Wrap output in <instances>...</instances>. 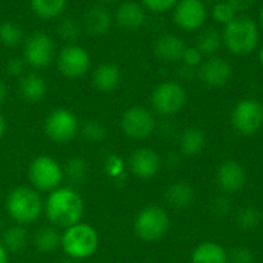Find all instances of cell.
Segmentation results:
<instances>
[{
    "label": "cell",
    "mask_w": 263,
    "mask_h": 263,
    "mask_svg": "<svg viewBox=\"0 0 263 263\" xmlns=\"http://www.w3.org/2000/svg\"><path fill=\"white\" fill-rule=\"evenodd\" d=\"M223 46L222 42V32H219L216 28H205L197 37L196 48L203 54V55H216L220 48Z\"/></svg>",
    "instance_id": "cell-28"
},
{
    "label": "cell",
    "mask_w": 263,
    "mask_h": 263,
    "mask_svg": "<svg viewBox=\"0 0 263 263\" xmlns=\"http://www.w3.org/2000/svg\"><path fill=\"white\" fill-rule=\"evenodd\" d=\"M8 259H9V253L5 250V247L0 242V263H8Z\"/></svg>",
    "instance_id": "cell-43"
},
{
    "label": "cell",
    "mask_w": 263,
    "mask_h": 263,
    "mask_svg": "<svg viewBox=\"0 0 263 263\" xmlns=\"http://www.w3.org/2000/svg\"><path fill=\"white\" fill-rule=\"evenodd\" d=\"M149 102L154 112L170 117L180 112L185 108L188 102V94L186 89L179 82L166 80L159 83L153 89Z\"/></svg>",
    "instance_id": "cell-7"
},
{
    "label": "cell",
    "mask_w": 263,
    "mask_h": 263,
    "mask_svg": "<svg viewBox=\"0 0 263 263\" xmlns=\"http://www.w3.org/2000/svg\"><path fill=\"white\" fill-rule=\"evenodd\" d=\"M223 46L234 55H248L259 48L260 26L248 15H236L222 31Z\"/></svg>",
    "instance_id": "cell-2"
},
{
    "label": "cell",
    "mask_w": 263,
    "mask_h": 263,
    "mask_svg": "<svg viewBox=\"0 0 263 263\" xmlns=\"http://www.w3.org/2000/svg\"><path fill=\"white\" fill-rule=\"evenodd\" d=\"M68 0H29L31 11L43 20H54L62 17Z\"/></svg>",
    "instance_id": "cell-27"
},
{
    "label": "cell",
    "mask_w": 263,
    "mask_h": 263,
    "mask_svg": "<svg viewBox=\"0 0 263 263\" xmlns=\"http://www.w3.org/2000/svg\"><path fill=\"white\" fill-rule=\"evenodd\" d=\"M231 125L242 136H253L263 126V103L257 99H242L231 111Z\"/></svg>",
    "instance_id": "cell-10"
},
{
    "label": "cell",
    "mask_w": 263,
    "mask_h": 263,
    "mask_svg": "<svg viewBox=\"0 0 263 263\" xmlns=\"http://www.w3.org/2000/svg\"><path fill=\"white\" fill-rule=\"evenodd\" d=\"M157 122L154 112L142 105L129 106L120 119V128L123 134L133 140H145L156 131Z\"/></svg>",
    "instance_id": "cell-11"
},
{
    "label": "cell",
    "mask_w": 263,
    "mask_h": 263,
    "mask_svg": "<svg viewBox=\"0 0 263 263\" xmlns=\"http://www.w3.org/2000/svg\"><path fill=\"white\" fill-rule=\"evenodd\" d=\"M206 146V134L196 126H190L182 131L179 137V148L180 153L186 157L199 156Z\"/></svg>",
    "instance_id": "cell-24"
},
{
    "label": "cell",
    "mask_w": 263,
    "mask_h": 263,
    "mask_svg": "<svg viewBox=\"0 0 263 263\" xmlns=\"http://www.w3.org/2000/svg\"><path fill=\"white\" fill-rule=\"evenodd\" d=\"M208 8L203 0H179L173 8L174 23L186 32L199 31L205 26Z\"/></svg>",
    "instance_id": "cell-13"
},
{
    "label": "cell",
    "mask_w": 263,
    "mask_h": 263,
    "mask_svg": "<svg viewBox=\"0 0 263 263\" xmlns=\"http://www.w3.org/2000/svg\"><path fill=\"white\" fill-rule=\"evenodd\" d=\"M32 247L42 254H52L62 248V233L54 225H45L35 230L31 237Z\"/></svg>",
    "instance_id": "cell-22"
},
{
    "label": "cell",
    "mask_w": 263,
    "mask_h": 263,
    "mask_svg": "<svg viewBox=\"0 0 263 263\" xmlns=\"http://www.w3.org/2000/svg\"><path fill=\"white\" fill-rule=\"evenodd\" d=\"M31 185L39 193H51L60 188L65 174L62 165L49 156H37L28 168Z\"/></svg>",
    "instance_id": "cell-6"
},
{
    "label": "cell",
    "mask_w": 263,
    "mask_h": 263,
    "mask_svg": "<svg viewBox=\"0 0 263 263\" xmlns=\"http://www.w3.org/2000/svg\"><path fill=\"white\" fill-rule=\"evenodd\" d=\"M83 32L82 28V22L71 18V17H65L57 23V34L66 42V43H77V40L80 39Z\"/></svg>",
    "instance_id": "cell-31"
},
{
    "label": "cell",
    "mask_w": 263,
    "mask_h": 263,
    "mask_svg": "<svg viewBox=\"0 0 263 263\" xmlns=\"http://www.w3.org/2000/svg\"><path fill=\"white\" fill-rule=\"evenodd\" d=\"M179 0H140L145 9L153 12H166L171 11Z\"/></svg>",
    "instance_id": "cell-39"
},
{
    "label": "cell",
    "mask_w": 263,
    "mask_h": 263,
    "mask_svg": "<svg viewBox=\"0 0 263 263\" xmlns=\"http://www.w3.org/2000/svg\"><path fill=\"white\" fill-rule=\"evenodd\" d=\"M25 34L23 29L15 22H0V43L8 48H15L23 43Z\"/></svg>",
    "instance_id": "cell-30"
},
{
    "label": "cell",
    "mask_w": 263,
    "mask_h": 263,
    "mask_svg": "<svg viewBox=\"0 0 263 263\" xmlns=\"http://www.w3.org/2000/svg\"><path fill=\"white\" fill-rule=\"evenodd\" d=\"M43 213L51 225L65 230L82 222L85 203L74 188L60 186L51 191L43 202Z\"/></svg>",
    "instance_id": "cell-1"
},
{
    "label": "cell",
    "mask_w": 263,
    "mask_h": 263,
    "mask_svg": "<svg viewBox=\"0 0 263 263\" xmlns=\"http://www.w3.org/2000/svg\"><path fill=\"white\" fill-rule=\"evenodd\" d=\"M165 200L174 210H186L196 200L194 186L186 182L171 183L165 191Z\"/></svg>",
    "instance_id": "cell-23"
},
{
    "label": "cell",
    "mask_w": 263,
    "mask_h": 263,
    "mask_svg": "<svg viewBox=\"0 0 263 263\" xmlns=\"http://www.w3.org/2000/svg\"><path fill=\"white\" fill-rule=\"evenodd\" d=\"M237 15V12L234 11V8L227 2V0H222V2H217L213 8H211V17L214 18V22L220 23V25H227L230 23L234 17Z\"/></svg>",
    "instance_id": "cell-34"
},
{
    "label": "cell",
    "mask_w": 263,
    "mask_h": 263,
    "mask_svg": "<svg viewBox=\"0 0 263 263\" xmlns=\"http://www.w3.org/2000/svg\"><path fill=\"white\" fill-rule=\"evenodd\" d=\"M216 182L223 194H237L245 188L247 171L243 165L234 159L223 160L216 171Z\"/></svg>",
    "instance_id": "cell-16"
},
{
    "label": "cell",
    "mask_w": 263,
    "mask_h": 263,
    "mask_svg": "<svg viewBox=\"0 0 263 263\" xmlns=\"http://www.w3.org/2000/svg\"><path fill=\"white\" fill-rule=\"evenodd\" d=\"M28 240H29V234H28L25 225H18V223L9 227L2 236V245L5 247V250L9 254H17V253L23 251Z\"/></svg>",
    "instance_id": "cell-26"
},
{
    "label": "cell",
    "mask_w": 263,
    "mask_h": 263,
    "mask_svg": "<svg viewBox=\"0 0 263 263\" xmlns=\"http://www.w3.org/2000/svg\"><path fill=\"white\" fill-rule=\"evenodd\" d=\"M82 137L89 142V143H100L105 140L106 137V126L99 122V120H88L83 125H80V131Z\"/></svg>",
    "instance_id": "cell-33"
},
{
    "label": "cell",
    "mask_w": 263,
    "mask_h": 263,
    "mask_svg": "<svg viewBox=\"0 0 263 263\" xmlns=\"http://www.w3.org/2000/svg\"><path fill=\"white\" fill-rule=\"evenodd\" d=\"M122 71L114 63H100L91 72V85L100 92H111L119 88Z\"/></svg>",
    "instance_id": "cell-20"
},
{
    "label": "cell",
    "mask_w": 263,
    "mask_h": 263,
    "mask_svg": "<svg viewBox=\"0 0 263 263\" xmlns=\"http://www.w3.org/2000/svg\"><path fill=\"white\" fill-rule=\"evenodd\" d=\"M170 223V216L165 208L159 205H148L136 214L133 228L142 242L154 243L166 236Z\"/></svg>",
    "instance_id": "cell-5"
},
{
    "label": "cell",
    "mask_w": 263,
    "mask_h": 263,
    "mask_svg": "<svg viewBox=\"0 0 263 263\" xmlns=\"http://www.w3.org/2000/svg\"><path fill=\"white\" fill-rule=\"evenodd\" d=\"M233 74H234L233 65L220 55H211L205 59L202 65L197 68L199 80L206 88H213V89H219L228 85L230 80L233 79Z\"/></svg>",
    "instance_id": "cell-14"
},
{
    "label": "cell",
    "mask_w": 263,
    "mask_h": 263,
    "mask_svg": "<svg viewBox=\"0 0 263 263\" xmlns=\"http://www.w3.org/2000/svg\"><path fill=\"white\" fill-rule=\"evenodd\" d=\"M114 22L122 29L137 31L143 28L146 23V9L140 2H134V0L122 2L114 12Z\"/></svg>",
    "instance_id": "cell-18"
},
{
    "label": "cell",
    "mask_w": 263,
    "mask_h": 263,
    "mask_svg": "<svg viewBox=\"0 0 263 263\" xmlns=\"http://www.w3.org/2000/svg\"><path fill=\"white\" fill-rule=\"evenodd\" d=\"M54 62L59 72L66 79H80L91 69L89 52L77 43H66L55 54Z\"/></svg>",
    "instance_id": "cell-12"
},
{
    "label": "cell",
    "mask_w": 263,
    "mask_h": 263,
    "mask_svg": "<svg viewBox=\"0 0 263 263\" xmlns=\"http://www.w3.org/2000/svg\"><path fill=\"white\" fill-rule=\"evenodd\" d=\"M60 263H79V260H74V259H71V257H68L66 260H63V262Z\"/></svg>",
    "instance_id": "cell-47"
},
{
    "label": "cell",
    "mask_w": 263,
    "mask_h": 263,
    "mask_svg": "<svg viewBox=\"0 0 263 263\" xmlns=\"http://www.w3.org/2000/svg\"><path fill=\"white\" fill-rule=\"evenodd\" d=\"M6 213L18 225L34 223L43 213L40 193L32 186H15L6 196Z\"/></svg>",
    "instance_id": "cell-3"
},
{
    "label": "cell",
    "mask_w": 263,
    "mask_h": 263,
    "mask_svg": "<svg viewBox=\"0 0 263 263\" xmlns=\"http://www.w3.org/2000/svg\"><path fill=\"white\" fill-rule=\"evenodd\" d=\"M100 247V236L97 230L85 222H79L62 233V250L66 257L74 260L89 259Z\"/></svg>",
    "instance_id": "cell-4"
},
{
    "label": "cell",
    "mask_w": 263,
    "mask_h": 263,
    "mask_svg": "<svg viewBox=\"0 0 263 263\" xmlns=\"http://www.w3.org/2000/svg\"><path fill=\"white\" fill-rule=\"evenodd\" d=\"M114 17L105 5H92L86 9L82 18L83 31L91 37H103L109 32Z\"/></svg>",
    "instance_id": "cell-17"
},
{
    "label": "cell",
    "mask_w": 263,
    "mask_h": 263,
    "mask_svg": "<svg viewBox=\"0 0 263 263\" xmlns=\"http://www.w3.org/2000/svg\"><path fill=\"white\" fill-rule=\"evenodd\" d=\"M259 62H260V65L263 66V45L259 48Z\"/></svg>",
    "instance_id": "cell-46"
},
{
    "label": "cell",
    "mask_w": 263,
    "mask_h": 263,
    "mask_svg": "<svg viewBox=\"0 0 263 263\" xmlns=\"http://www.w3.org/2000/svg\"><path fill=\"white\" fill-rule=\"evenodd\" d=\"M65 177H68L74 183H80L88 176V163L82 157H71L63 168Z\"/></svg>",
    "instance_id": "cell-32"
},
{
    "label": "cell",
    "mask_w": 263,
    "mask_h": 263,
    "mask_svg": "<svg viewBox=\"0 0 263 263\" xmlns=\"http://www.w3.org/2000/svg\"><path fill=\"white\" fill-rule=\"evenodd\" d=\"M5 133H6V120H5V117L0 114V140L3 139Z\"/></svg>",
    "instance_id": "cell-44"
},
{
    "label": "cell",
    "mask_w": 263,
    "mask_h": 263,
    "mask_svg": "<svg viewBox=\"0 0 263 263\" xmlns=\"http://www.w3.org/2000/svg\"><path fill=\"white\" fill-rule=\"evenodd\" d=\"M6 97H8V86H6V83L0 79V106L5 103Z\"/></svg>",
    "instance_id": "cell-42"
},
{
    "label": "cell",
    "mask_w": 263,
    "mask_h": 263,
    "mask_svg": "<svg viewBox=\"0 0 263 263\" xmlns=\"http://www.w3.org/2000/svg\"><path fill=\"white\" fill-rule=\"evenodd\" d=\"M259 23H260V28L263 29V5L262 8H260V11H259Z\"/></svg>",
    "instance_id": "cell-45"
},
{
    "label": "cell",
    "mask_w": 263,
    "mask_h": 263,
    "mask_svg": "<svg viewBox=\"0 0 263 263\" xmlns=\"http://www.w3.org/2000/svg\"><path fill=\"white\" fill-rule=\"evenodd\" d=\"M55 54V43L45 31H34L23 40V60L35 71L48 68Z\"/></svg>",
    "instance_id": "cell-8"
},
{
    "label": "cell",
    "mask_w": 263,
    "mask_h": 263,
    "mask_svg": "<svg viewBox=\"0 0 263 263\" xmlns=\"http://www.w3.org/2000/svg\"><path fill=\"white\" fill-rule=\"evenodd\" d=\"M99 2H102V3H111V2H117V0H99Z\"/></svg>",
    "instance_id": "cell-48"
},
{
    "label": "cell",
    "mask_w": 263,
    "mask_h": 263,
    "mask_svg": "<svg viewBox=\"0 0 263 263\" xmlns=\"http://www.w3.org/2000/svg\"><path fill=\"white\" fill-rule=\"evenodd\" d=\"M203 54L196 48V46H188L183 52L182 57V63L188 68V69H197L202 62H203Z\"/></svg>",
    "instance_id": "cell-38"
},
{
    "label": "cell",
    "mask_w": 263,
    "mask_h": 263,
    "mask_svg": "<svg viewBox=\"0 0 263 263\" xmlns=\"http://www.w3.org/2000/svg\"><path fill=\"white\" fill-rule=\"evenodd\" d=\"M26 62L23 57H12L6 62V72L12 77H22L26 72Z\"/></svg>",
    "instance_id": "cell-40"
},
{
    "label": "cell",
    "mask_w": 263,
    "mask_h": 263,
    "mask_svg": "<svg viewBox=\"0 0 263 263\" xmlns=\"http://www.w3.org/2000/svg\"><path fill=\"white\" fill-rule=\"evenodd\" d=\"M236 12H247L248 9H251L256 3V0H227Z\"/></svg>",
    "instance_id": "cell-41"
},
{
    "label": "cell",
    "mask_w": 263,
    "mask_h": 263,
    "mask_svg": "<svg viewBox=\"0 0 263 263\" xmlns=\"http://www.w3.org/2000/svg\"><path fill=\"white\" fill-rule=\"evenodd\" d=\"M45 134L55 143H69L80 131V122L77 116L66 108L52 109L43 123Z\"/></svg>",
    "instance_id": "cell-9"
},
{
    "label": "cell",
    "mask_w": 263,
    "mask_h": 263,
    "mask_svg": "<svg viewBox=\"0 0 263 263\" xmlns=\"http://www.w3.org/2000/svg\"><path fill=\"white\" fill-rule=\"evenodd\" d=\"M256 256L248 247H234L228 251V263H254Z\"/></svg>",
    "instance_id": "cell-36"
},
{
    "label": "cell",
    "mask_w": 263,
    "mask_h": 263,
    "mask_svg": "<svg viewBox=\"0 0 263 263\" xmlns=\"http://www.w3.org/2000/svg\"><path fill=\"white\" fill-rule=\"evenodd\" d=\"M129 171L140 180H149L156 177L162 168V159L153 148L142 146L131 153L128 160Z\"/></svg>",
    "instance_id": "cell-15"
},
{
    "label": "cell",
    "mask_w": 263,
    "mask_h": 263,
    "mask_svg": "<svg viewBox=\"0 0 263 263\" xmlns=\"http://www.w3.org/2000/svg\"><path fill=\"white\" fill-rule=\"evenodd\" d=\"M188 48V45L185 43V40L176 34H162L156 39L154 45H153V51L154 55L162 60V62H168V63H176V62H182L183 52Z\"/></svg>",
    "instance_id": "cell-19"
},
{
    "label": "cell",
    "mask_w": 263,
    "mask_h": 263,
    "mask_svg": "<svg viewBox=\"0 0 263 263\" xmlns=\"http://www.w3.org/2000/svg\"><path fill=\"white\" fill-rule=\"evenodd\" d=\"M48 92V83L42 74L37 71L25 72L18 79V94L23 100L29 103H37L45 99Z\"/></svg>",
    "instance_id": "cell-21"
},
{
    "label": "cell",
    "mask_w": 263,
    "mask_h": 263,
    "mask_svg": "<svg viewBox=\"0 0 263 263\" xmlns=\"http://www.w3.org/2000/svg\"><path fill=\"white\" fill-rule=\"evenodd\" d=\"M105 173L111 179L122 177L123 173H125V162H123V159L120 156H117V154L108 156L106 160H105Z\"/></svg>",
    "instance_id": "cell-35"
},
{
    "label": "cell",
    "mask_w": 263,
    "mask_h": 263,
    "mask_svg": "<svg viewBox=\"0 0 263 263\" xmlns=\"http://www.w3.org/2000/svg\"><path fill=\"white\" fill-rule=\"evenodd\" d=\"M191 263H228V251L220 243L202 242L194 248Z\"/></svg>",
    "instance_id": "cell-25"
},
{
    "label": "cell",
    "mask_w": 263,
    "mask_h": 263,
    "mask_svg": "<svg viewBox=\"0 0 263 263\" xmlns=\"http://www.w3.org/2000/svg\"><path fill=\"white\" fill-rule=\"evenodd\" d=\"M210 211L214 217H225L227 214L231 213V200L228 197V194H222V196H217L211 200V205H210Z\"/></svg>",
    "instance_id": "cell-37"
},
{
    "label": "cell",
    "mask_w": 263,
    "mask_h": 263,
    "mask_svg": "<svg viewBox=\"0 0 263 263\" xmlns=\"http://www.w3.org/2000/svg\"><path fill=\"white\" fill-rule=\"evenodd\" d=\"M234 219H236V225L240 230H243V231H253V230H256V228L260 227L263 219V213L257 206H254V205H245V206H242L236 213Z\"/></svg>",
    "instance_id": "cell-29"
}]
</instances>
